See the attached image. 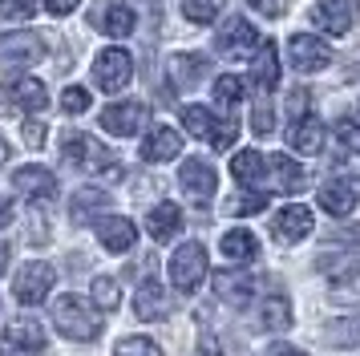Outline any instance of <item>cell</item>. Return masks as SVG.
Returning a JSON list of instances; mask_svg holds the SVG:
<instances>
[{"label":"cell","mask_w":360,"mask_h":356,"mask_svg":"<svg viewBox=\"0 0 360 356\" xmlns=\"http://www.w3.org/2000/svg\"><path fill=\"white\" fill-rule=\"evenodd\" d=\"M61 150H65V158L77 166V170H89V174H105V178H122V170L114 166V154L98 142V138H89V134H77V129H69L65 138H61Z\"/></svg>","instance_id":"1"},{"label":"cell","mask_w":360,"mask_h":356,"mask_svg":"<svg viewBox=\"0 0 360 356\" xmlns=\"http://www.w3.org/2000/svg\"><path fill=\"white\" fill-rule=\"evenodd\" d=\"M53 324L69 340H98L101 332V316L85 304L82 295H57L53 300Z\"/></svg>","instance_id":"2"},{"label":"cell","mask_w":360,"mask_h":356,"mask_svg":"<svg viewBox=\"0 0 360 356\" xmlns=\"http://www.w3.org/2000/svg\"><path fill=\"white\" fill-rule=\"evenodd\" d=\"M182 126H186V134H195V138H207V142L214 146V150H231L235 146V138H239V122L235 117H214L211 110H202V106H186L182 110Z\"/></svg>","instance_id":"3"},{"label":"cell","mask_w":360,"mask_h":356,"mask_svg":"<svg viewBox=\"0 0 360 356\" xmlns=\"http://www.w3.org/2000/svg\"><path fill=\"white\" fill-rule=\"evenodd\" d=\"M202 275H207V247L202 243H182L170 255V284L186 295L202 284Z\"/></svg>","instance_id":"4"},{"label":"cell","mask_w":360,"mask_h":356,"mask_svg":"<svg viewBox=\"0 0 360 356\" xmlns=\"http://www.w3.org/2000/svg\"><path fill=\"white\" fill-rule=\"evenodd\" d=\"M0 356H49V340L41 332V324L17 320L0 332Z\"/></svg>","instance_id":"5"},{"label":"cell","mask_w":360,"mask_h":356,"mask_svg":"<svg viewBox=\"0 0 360 356\" xmlns=\"http://www.w3.org/2000/svg\"><path fill=\"white\" fill-rule=\"evenodd\" d=\"M130 77H134V57L126 49H105V53H98V61H94V81H98L105 94L126 89Z\"/></svg>","instance_id":"6"},{"label":"cell","mask_w":360,"mask_h":356,"mask_svg":"<svg viewBox=\"0 0 360 356\" xmlns=\"http://www.w3.org/2000/svg\"><path fill=\"white\" fill-rule=\"evenodd\" d=\"M45 57V37L33 29L0 32V65H33Z\"/></svg>","instance_id":"7"},{"label":"cell","mask_w":360,"mask_h":356,"mask_svg":"<svg viewBox=\"0 0 360 356\" xmlns=\"http://www.w3.org/2000/svg\"><path fill=\"white\" fill-rule=\"evenodd\" d=\"M53 284H57V272L49 263H25L17 272V279H13V295L20 304H41L53 291Z\"/></svg>","instance_id":"8"},{"label":"cell","mask_w":360,"mask_h":356,"mask_svg":"<svg viewBox=\"0 0 360 356\" xmlns=\"http://www.w3.org/2000/svg\"><path fill=\"white\" fill-rule=\"evenodd\" d=\"M179 182H182V194L191 198V203H211L214 198V166L211 162H202V158H186L182 162V170H179Z\"/></svg>","instance_id":"9"},{"label":"cell","mask_w":360,"mask_h":356,"mask_svg":"<svg viewBox=\"0 0 360 356\" xmlns=\"http://www.w3.org/2000/svg\"><path fill=\"white\" fill-rule=\"evenodd\" d=\"M288 53H292L295 73H320L332 61V49L320 37H308V32H295L292 41H288Z\"/></svg>","instance_id":"10"},{"label":"cell","mask_w":360,"mask_h":356,"mask_svg":"<svg viewBox=\"0 0 360 356\" xmlns=\"http://www.w3.org/2000/svg\"><path fill=\"white\" fill-rule=\"evenodd\" d=\"M255 45H259V32H255V25H247L243 16H231L227 25L214 32V53H223V57H243Z\"/></svg>","instance_id":"11"},{"label":"cell","mask_w":360,"mask_h":356,"mask_svg":"<svg viewBox=\"0 0 360 356\" xmlns=\"http://www.w3.org/2000/svg\"><path fill=\"white\" fill-rule=\"evenodd\" d=\"M311 227H316L311 223V210L304 207V203H292V207H283L276 219H271V235H276L283 247H292V243L308 239Z\"/></svg>","instance_id":"12"},{"label":"cell","mask_w":360,"mask_h":356,"mask_svg":"<svg viewBox=\"0 0 360 356\" xmlns=\"http://www.w3.org/2000/svg\"><path fill=\"white\" fill-rule=\"evenodd\" d=\"M4 101L25 113H41L49 106V89H45V81H37V77H8L4 81Z\"/></svg>","instance_id":"13"},{"label":"cell","mask_w":360,"mask_h":356,"mask_svg":"<svg viewBox=\"0 0 360 356\" xmlns=\"http://www.w3.org/2000/svg\"><path fill=\"white\" fill-rule=\"evenodd\" d=\"M142 122H146V106L142 101H117V106H105L101 110V129L105 134H117V138L138 134Z\"/></svg>","instance_id":"14"},{"label":"cell","mask_w":360,"mask_h":356,"mask_svg":"<svg viewBox=\"0 0 360 356\" xmlns=\"http://www.w3.org/2000/svg\"><path fill=\"white\" fill-rule=\"evenodd\" d=\"M356 203H360V178H332L328 186H320V207L336 219L352 215Z\"/></svg>","instance_id":"15"},{"label":"cell","mask_w":360,"mask_h":356,"mask_svg":"<svg viewBox=\"0 0 360 356\" xmlns=\"http://www.w3.org/2000/svg\"><path fill=\"white\" fill-rule=\"evenodd\" d=\"M251 85L259 89V97H267L279 85V57H276V41H259L255 57H251Z\"/></svg>","instance_id":"16"},{"label":"cell","mask_w":360,"mask_h":356,"mask_svg":"<svg viewBox=\"0 0 360 356\" xmlns=\"http://www.w3.org/2000/svg\"><path fill=\"white\" fill-rule=\"evenodd\" d=\"M263 166H267V178H271L267 186L279 191V194H300L304 191V182H308V174L300 170V162H292L288 154H271Z\"/></svg>","instance_id":"17"},{"label":"cell","mask_w":360,"mask_h":356,"mask_svg":"<svg viewBox=\"0 0 360 356\" xmlns=\"http://www.w3.org/2000/svg\"><path fill=\"white\" fill-rule=\"evenodd\" d=\"M134 316L146 320V324L170 316V295H166V288L158 284V279H146V284L138 288V295H134Z\"/></svg>","instance_id":"18"},{"label":"cell","mask_w":360,"mask_h":356,"mask_svg":"<svg viewBox=\"0 0 360 356\" xmlns=\"http://www.w3.org/2000/svg\"><path fill=\"white\" fill-rule=\"evenodd\" d=\"M182 154V134L170 126H154L142 142V158L146 162H170Z\"/></svg>","instance_id":"19"},{"label":"cell","mask_w":360,"mask_h":356,"mask_svg":"<svg viewBox=\"0 0 360 356\" xmlns=\"http://www.w3.org/2000/svg\"><path fill=\"white\" fill-rule=\"evenodd\" d=\"M13 186H17L20 194H29V198L49 203L53 194H57V178H53L45 166H20L17 174H13Z\"/></svg>","instance_id":"20"},{"label":"cell","mask_w":360,"mask_h":356,"mask_svg":"<svg viewBox=\"0 0 360 356\" xmlns=\"http://www.w3.org/2000/svg\"><path fill=\"white\" fill-rule=\"evenodd\" d=\"M98 239L105 251H130L134 239H138V227L130 219H122V215H110V219L98 223Z\"/></svg>","instance_id":"21"},{"label":"cell","mask_w":360,"mask_h":356,"mask_svg":"<svg viewBox=\"0 0 360 356\" xmlns=\"http://www.w3.org/2000/svg\"><path fill=\"white\" fill-rule=\"evenodd\" d=\"M94 20H98V29L105 32V37H130L134 25H138V16H134L130 4H101L98 13H94Z\"/></svg>","instance_id":"22"},{"label":"cell","mask_w":360,"mask_h":356,"mask_svg":"<svg viewBox=\"0 0 360 356\" xmlns=\"http://www.w3.org/2000/svg\"><path fill=\"white\" fill-rule=\"evenodd\" d=\"M288 146L300 150V154H320V150H324V122H316V117H295L292 129H288Z\"/></svg>","instance_id":"23"},{"label":"cell","mask_w":360,"mask_h":356,"mask_svg":"<svg viewBox=\"0 0 360 356\" xmlns=\"http://www.w3.org/2000/svg\"><path fill=\"white\" fill-rule=\"evenodd\" d=\"M231 174L239 186H267V166H263V154L259 150H239L235 158H231Z\"/></svg>","instance_id":"24"},{"label":"cell","mask_w":360,"mask_h":356,"mask_svg":"<svg viewBox=\"0 0 360 356\" xmlns=\"http://www.w3.org/2000/svg\"><path fill=\"white\" fill-rule=\"evenodd\" d=\"M214 291H219L223 304L243 307L247 300H251L255 284H251V275H243V272H214Z\"/></svg>","instance_id":"25"},{"label":"cell","mask_w":360,"mask_h":356,"mask_svg":"<svg viewBox=\"0 0 360 356\" xmlns=\"http://www.w3.org/2000/svg\"><path fill=\"white\" fill-rule=\"evenodd\" d=\"M146 231H150V239H158V243H170L174 235L182 231V210L174 207V203H158V207L150 210V219H146Z\"/></svg>","instance_id":"26"},{"label":"cell","mask_w":360,"mask_h":356,"mask_svg":"<svg viewBox=\"0 0 360 356\" xmlns=\"http://www.w3.org/2000/svg\"><path fill=\"white\" fill-rule=\"evenodd\" d=\"M311 25H320V29L332 32V37H344L348 25H352V16L344 8V0H320V4L311 8Z\"/></svg>","instance_id":"27"},{"label":"cell","mask_w":360,"mask_h":356,"mask_svg":"<svg viewBox=\"0 0 360 356\" xmlns=\"http://www.w3.org/2000/svg\"><path fill=\"white\" fill-rule=\"evenodd\" d=\"M110 207V194L98 191V186H85V191L73 194V207H69V215H73V223H89L98 210Z\"/></svg>","instance_id":"28"},{"label":"cell","mask_w":360,"mask_h":356,"mask_svg":"<svg viewBox=\"0 0 360 356\" xmlns=\"http://www.w3.org/2000/svg\"><path fill=\"white\" fill-rule=\"evenodd\" d=\"M255 251H259V243H255L251 231H227V235H223V255H227L231 263H251Z\"/></svg>","instance_id":"29"},{"label":"cell","mask_w":360,"mask_h":356,"mask_svg":"<svg viewBox=\"0 0 360 356\" xmlns=\"http://www.w3.org/2000/svg\"><path fill=\"white\" fill-rule=\"evenodd\" d=\"M324 340L332 348H360V316H344V320L328 324Z\"/></svg>","instance_id":"30"},{"label":"cell","mask_w":360,"mask_h":356,"mask_svg":"<svg viewBox=\"0 0 360 356\" xmlns=\"http://www.w3.org/2000/svg\"><path fill=\"white\" fill-rule=\"evenodd\" d=\"M214 101H219V110H227V117H235L239 101H243V81L223 73V77L214 81Z\"/></svg>","instance_id":"31"},{"label":"cell","mask_w":360,"mask_h":356,"mask_svg":"<svg viewBox=\"0 0 360 356\" xmlns=\"http://www.w3.org/2000/svg\"><path fill=\"white\" fill-rule=\"evenodd\" d=\"M332 300L360 304V267H344L340 275H332Z\"/></svg>","instance_id":"32"},{"label":"cell","mask_w":360,"mask_h":356,"mask_svg":"<svg viewBox=\"0 0 360 356\" xmlns=\"http://www.w3.org/2000/svg\"><path fill=\"white\" fill-rule=\"evenodd\" d=\"M223 8H227V0H182V16L191 25H211Z\"/></svg>","instance_id":"33"},{"label":"cell","mask_w":360,"mask_h":356,"mask_svg":"<svg viewBox=\"0 0 360 356\" xmlns=\"http://www.w3.org/2000/svg\"><path fill=\"white\" fill-rule=\"evenodd\" d=\"M170 69H174L179 85H195V81L207 73V57H195V53H179V57L170 61Z\"/></svg>","instance_id":"34"},{"label":"cell","mask_w":360,"mask_h":356,"mask_svg":"<svg viewBox=\"0 0 360 356\" xmlns=\"http://www.w3.org/2000/svg\"><path fill=\"white\" fill-rule=\"evenodd\" d=\"M263 324H267L271 332L292 328V304H288L283 295H267V304H263Z\"/></svg>","instance_id":"35"},{"label":"cell","mask_w":360,"mask_h":356,"mask_svg":"<svg viewBox=\"0 0 360 356\" xmlns=\"http://www.w3.org/2000/svg\"><path fill=\"white\" fill-rule=\"evenodd\" d=\"M114 356H162V348L146 336H126L114 344Z\"/></svg>","instance_id":"36"},{"label":"cell","mask_w":360,"mask_h":356,"mask_svg":"<svg viewBox=\"0 0 360 356\" xmlns=\"http://www.w3.org/2000/svg\"><path fill=\"white\" fill-rule=\"evenodd\" d=\"M94 300H98V307H105V312H114V307L122 304V291H117V279H110V275H98V279H94Z\"/></svg>","instance_id":"37"},{"label":"cell","mask_w":360,"mask_h":356,"mask_svg":"<svg viewBox=\"0 0 360 356\" xmlns=\"http://www.w3.org/2000/svg\"><path fill=\"white\" fill-rule=\"evenodd\" d=\"M33 13H37V0H0V16L13 20V25L33 20Z\"/></svg>","instance_id":"38"},{"label":"cell","mask_w":360,"mask_h":356,"mask_svg":"<svg viewBox=\"0 0 360 356\" xmlns=\"http://www.w3.org/2000/svg\"><path fill=\"white\" fill-rule=\"evenodd\" d=\"M267 207V198H263V194H239V198H231L227 203V215H255V210H263Z\"/></svg>","instance_id":"39"},{"label":"cell","mask_w":360,"mask_h":356,"mask_svg":"<svg viewBox=\"0 0 360 356\" xmlns=\"http://www.w3.org/2000/svg\"><path fill=\"white\" fill-rule=\"evenodd\" d=\"M61 110H65V113H85V110H89V89L69 85L65 94H61Z\"/></svg>","instance_id":"40"},{"label":"cell","mask_w":360,"mask_h":356,"mask_svg":"<svg viewBox=\"0 0 360 356\" xmlns=\"http://www.w3.org/2000/svg\"><path fill=\"white\" fill-rule=\"evenodd\" d=\"M251 129L255 134H271L276 129V117H271V106H267V97L255 101V113H251Z\"/></svg>","instance_id":"41"},{"label":"cell","mask_w":360,"mask_h":356,"mask_svg":"<svg viewBox=\"0 0 360 356\" xmlns=\"http://www.w3.org/2000/svg\"><path fill=\"white\" fill-rule=\"evenodd\" d=\"M336 142H340L344 150H360V126L356 122H348V117L336 122Z\"/></svg>","instance_id":"42"},{"label":"cell","mask_w":360,"mask_h":356,"mask_svg":"<svg viewBox=\"0 0 360 356\" xmlns=\"http://www.w3.org/2000/svg\"><path fill=\"white\" fill-rule=\"evenodd\" d=\"M328 243H336V247H360V223L332 231V239H328Z\"/></svg>","instance_id":"43"},{"label":"cell","mask_w":360,"mask_h":356,"mask_svg":"<svg viewBox=\"0 0 360 356\" xmlns=\"http://www.w3.org/2000/svg\"><path fill=\"white\" fill-rule=\"evenodd\" d=\"M255 13H263V16H283L288 13V0H247Z\"/></svg>","instance_id":"44"},{"label":"cell","mask_w":360,"mask_h":356,"mask_svg":"<svg viewBox=\"0 0 360 356\" xmlns=\"http://www.w3.org/2000/svg\"><path fill=\"white\" fill-rule=\"evenodd\" d=\"M45 134H49V129H45V122H25V142L33 146H45Z\"/></svg>","instance_id":"45"},{"label":"cell","mask_w":360,"mask_h":356,"mask_svg":"<svg viewBox=\"0 0 360 356\" xmlns=\"http://www.w3.org/2000/svg\"><path fill=\"white\" fill-rule=\"evenodd\" d=\"M77 4H82V0H45V8H49L53 16H69Z\"/></svg>","instance_id":"46"},{"label":"cell","mask_w":360,"mask_h":356,"mask_svg":"<svg viewBox=\"0 0 360 356\" xmlns=\"http://www.w3.org/2000/svg\"><path fill=\"white\" fill-rule=\"evenodd\" d=\"M198 356H223V352H219V340H214L211 332H202V336H198Z\"/></svg>","instance_id":"47"},{"label":"cell","mask_w":360,"mask_h":356,"mask_svg":"<svg viewBox=\"0 0 360 356\" xmlns=\"http://www.w3.org/2000/svg\"><path fill=\"white\" fill-rule=\"evenodd\" d=\"M288 110H292V113H295V117H300V113L308 110V94H304V89H295V94H292V97H288Z\"/></svg>","instance_id":"48"},{"label":"cell","mask_w":360,"mask_h":356,"mask_svg":"<svg viewBox=\"0 0 360 356\" xmlns=\"http://www.w3.org/2000/svg\"><path fill=\"white\" fill-rule=\"evenodd\" d=\"M267 356H308V352H300V348H292V344H271Z\"/></svg>","instance_id":"49"},{"label":"cell","mask_w":360,"mask_h":356,"mask_svg":"<svg viewBox=\"0 0 360 356\" xmlns=\"http://www.w3.org/2000/svg\"><path fill=\"white\" fill-rule=\"evenodd\" d=\"M8 219H13V207H8V203H0V227H8Z\"/></svg>","instance_id":"50"},{"label":"cell","mask_w":360,"mask_h":356,"mask_svg":"<svg viewBox=\"0 0 360 356\" xmlns=\"http://www.w3.org/2000/svg\"><path fill=\"white\" fill-rule=\"evenodd\" d=\"M4 267H8V247H0V275H4Z\"/></svg>","instance_id":"51"},{"label":"cell","mask_w":360,"mask_h":356,"mask_svg":"<svg viewBox=\"0 0 360 356\" xmlns=\"http://www.w3.org/2000/svg\"><path fill=\"white\" fill-rule=\"evenodd\" d=\"M8 158V142H4V138H0V162Z\"/></svg>","instance_id":"52"}]
</instances>
